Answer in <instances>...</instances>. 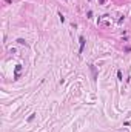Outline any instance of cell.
Instances as JSON below:
<instances>
[{
  "label": "cell",
  "mask_w": 131,
  "mask_h": 132,
  "mask_svg": "<svg viewBox=\"0 0 131 132\" xmlns=\"http://www.w3.org/2000/svg\"><path fill=\"white\" fill-rule=\"evenodd\" d=\"M83 45H85V40H83V38H82V37H80V51H82V49H83Z\"/></svg>",
  "instance_id": "cell-1"
}]
</instances>
